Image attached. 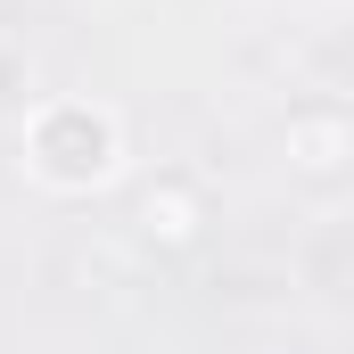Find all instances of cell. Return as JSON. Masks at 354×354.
Segmentation results:
<instances>
[{
    "mask_svg": "<svg viewBox=\"0 0 354 354\" xmlns=\"http://www.w3.org/2000/svg\"><path fill=\"white\" fill-rule=\"evenodd\" d=\"M17 149H25L33 189H50V198H91V189H107L124 174V124H115L107 99H83V91L33 99Z\"/></svg>",
    "mask_w": 354,
    "mask_h": 354,
    "instance_id": "6da1fadb",
    "label": "cell"
},
{
    "mask_svg": "<svg viewBox=\"0 0 354 354\" xmlns=\"http://www.w3.org/2000/svg\"><path fill=\"white\" fill-rule=\"evenodd\" d=\"M140 231H149L157 248H189V239L206 231V189L189 174H157L140 189Z\"/></svg>",
    "mask_w": 354,
    "mask_h": 354,
    "instance_id": "7a4b0ae2",
    "label": "cell"
},
{
    "mask_svg": "<svg viewBox=\"0 0 354 354\" xmlns=\"http://www.w3.org/2000/svg\"><path fill=\"white\" fill-rule=\"evenodd\" d=\"M346 115H338V107H305V115H288V157H297V165H305V174H346Z\"/></svg>",
    "mask_w": 354,
    "mask_h": 354,
    "instance_id": "3957f363",
    "label": "cell"
}]
</instances>
